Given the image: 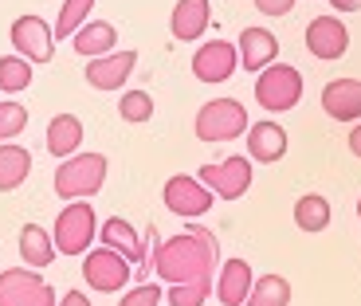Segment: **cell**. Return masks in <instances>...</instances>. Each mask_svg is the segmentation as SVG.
Listing matches in <instances>:
<instances>
[{
	"label": "cell",
	"mask_w": 361,
	"mask_h": 306,
	"mask_svg": "<svg viewBox=\"0 0 361 306\" xmlns=\"http://www.w3.org/2000/svg\"><path fill=\"white\" fill-rule=\"evenodd\" d=\"M216 263H220V240L200 224H189V232L161 240L154 252V271L165 283H212Z\"/></svg>",
	"instance_id": "6da1fadb"
},
{
	"label": "cell",
	"mask_w": 361,
	"mask_h": 306,
	"mask_svg": "<svg viewBox=\"0 0 361 306\" xmlns=\"http://www.w3.org/2000/svg\"><path fill=\"white\" fill-rule=\"evenodd\" d=\"M102 185H106V157H102V153H79V157L71 153V157L55 169V192L63 200L99 197Z\"/></svg>",
	"instance_id": "7a4b0ae2"
},
{
	"label": "cell",
	"mask_w": 361,
	"mask_h": 306,
	"mask_svg": "<svg viewBox=\"0 0 361 306\" xmlns=\"http://www.w3.org/2000/svg\"><path fill=\"white\" fill-rule=\"evenodd\" d=\"M192 130H197L200 142H235V137L247 134V110L235 99H212L197 110Z\"/></svg>",
	"instance_id": "3957f363"
},
{
	"label": "cell",
	"mask_w": 361,
	"mask_h": 306,
	"mask_svg": "<svg viewBox=\"0 0 361 306\" xmlns=\"http://www.w3.org/2000/svg\"><path fill=\"white\" fill-rule=\"evenodd\" d=\"M302 99V75L290 63H267L255 79V102L271 114H283V110H295Z\"/></svg>",
	"instance_id": "277c9868"
},
{
	"label": "cell",
	"mask_w": 361,
	"mask_h": 306,
	"mask_svg": "<svg viewBox=\"0 0 361 306\" xmlns=\"http://www.w3.org/2000/svg\"><path fill=\"white\" fill-rule=\"evenodd\" d=\"M94 208L87 204V200H71V204L55 216V252H63V255H82L90 252V243H94Z\"/></svg>",
	"instance_id": "5b68a950"
},
{
	"label": "cell",
	"mask_w": 361,
	"mask_h": 306,
	"mask_svg": "<svg viewBox=\"0 0 361 306\" xmlns=\"http://www.w3.org/2000/svg\"><path fill=\"white\" fill-rule=\"evenodd\" d=\"M82 279H87L94 290L110 295V290H122L130 279H134V263L102 243V247H94V252H82Z\"/></svg>",
	"instance_id": "8992f818"
},
{
	"label": "cell",
	"mask_w": 361,
	"mask_h": 306,
	"mask_svg": "<svg viewBox=\"0 0 361 306\" xmlns=\"http://www.w3.org/2000/svg\"><path fill=\"white\" fill-rule=\"evenodd\" d=\"M0 306H55V290L36 267H8L0 271Z\"/></svg>",
	"instance_id": "52a82bcc"
},
{
	"label": "cell",
	"mask_w": 361,
	"mask_h": 306,
	"mask_svg": "<svg viewBox=\"0 0 361 306\" xmlns=\"http://www.w3.org/2000/svg\"><path fill=\"white\" fill-rule=\"evenodd\" d=\"M161 200H165V208H169L173 216H180V220H197V216H204L208 208H212V189H208L200 177H189V173H177V177H169L165 180V189H161Z\"/></svg>",
	"instance_id": "ba28073f"
},
{
	"label": "cell",
	"mask_w": 361,
	"mask_h": 306,
	"mask_svg": "<svg viewBox=\"0 0 361 306\" xmlns=\"http://www.w3.org/2000/svg\"><path fill=\"white\" fill-rule=\"evenodd\" d=\"M197 177L212 189V197L240 200L247 189H252V157L244 153V157H224L220 165H200Z\"/></svg>",
	"instance_id": "9c48e42d"
},
{
	"label": "cell",
	"mask_w": 361,
	"mask_h": 306,
	"mask_svg": "<svg viewBox=\"0 0 361 306\" xmlns=\"http://www.w3.org/2000/svg\"><path fill=\"white\" fill-rule=\"evenodd\" d=\"M12 47H16V55H24L27 63H47L55 51V32L47 27L44 16H20L12 20Z\"/></svg>",
	"instance_id": "30bf717a"
},
{
	"label": "cell",
	"mask_w": 361,
	"mask_h": 306,
	"mask_svg": "<svg viewBox=\"0 0 361 306\" xmlns=\"http://www.w3.org/2000/svg\"><path fill=\"white\" fill-rule=\"evenodd\" d=\"M307 51L322 63H334L350 51V27L338 16H314L307 24Z\"/></svg>",
	"instance_id": "8fae6325"
},
{
	"label": "cell",
	"mask_w": 361,
	"mask_h": 306,
	"mask_svg": "<svg viewBox=\"0 0 361 306\" xmlns=\"http://www.w3.org/2000/svg\"><path fill=\"white\" fill-rule=\"evenodd\" d=\"M235 67H240V51L228 39H208L192 55V75L200 82H228L235 75Z\"/></svg>",
	"instance_id": "7c38bea8"
},
{
	"label": "cell",
	"mask_w": 361,
	"mask_h": 306,
	"mask_svg": "<svg viewBox=\"0 0 361 306\" xmlns=\"http://www.w3.org/2000/svg\"><path fill=\"white\" fill-rule=\"evenodd\" d=\"M134 67H137V51H106V55H99V59H90L87 63V82L94 90H122L126 87V79L134 75Z\"/></svg>",
	"instance_id": "4fadbf2b"
},
{
	"label": "cell",
	"mask_w": 361,
	"mask_h": 306,
	"mask_svg": "<svg viewBox=\"0 0 361 306\" xmlns=\"http://www.w3.org/2000/svg\"><path fill=\"white\" fill-rule=\"evenodd\" d=\"M247 157L259 165H275L287 157V130L279 126V122H271V118H263V122H252V130H247Z\"/></svg>",
	"instance_id": "5bb4252c"
},
{
	"label": "cell",
	"mask_w": 361,
	"mask_h": 306,
	"mask_svg": "<svg viewBox=\"0 0 361 306\" xmlns=\"http://www.w3.org/2000/svg\"><path fill=\"white\" fill-rule=\"evenodd\" d=\"M322 110L334 122H361V79H334L322 87Z\"/></svg>",
	"instance_id": "9a60e30c"
},
{
	"label": "cell",
	"mask_w": 361,
	"mask_h": 306,
	"mask_svg": "<svg viewBox=\"0 0 361 306\" xmlns=\"http://www.w3.org/2000/svg\"><path fill=\"white\" fill-rule=\"evenodd\" d=\"M235 51H240V67H244V71H263L267 63H275L279 39H275V32H267V27H244Z\"/></svg>",
	"instance_id": "2e32d148"
},
{
	"label": "cell",
	"mask_w": 361,
	"mask_h": 306,
	"mask_svg": "<svg viewBox=\"0 0 361 306\" xmlns=\"http://www.w3.org/2000/svg\"><path fill=\"white\" fill-rule=\"evenodd\" d=\"M212 24V4L208 0H177V8L169 16V27H173V39L180 44H192L200 39Z\"/></svg>",
	"instance_id": "e0dca14e"
},
{
	"label": "cell",
	"mask_w": 361,
	"mask_h": 306,
	"mask_svg": "<svg viewBox=\"0 0 361 306\" xmlns=\"http://www.w3.org/2000/svg\"><path fill=\"white\" fill-rule=\"evenodd\" d=\"M252 263L247 259H224L220 263V283L212 290H216V298L224 306H244L247 302V295H252Z\"/></svg>",
	"instance_id": "ac0fdd59"
},
{
	"label": "cell",
	"mask_w": 361,
	"mask_h": 306,
	"mask_svg": "<svg viewBox=\"0 0 361 306\" xmlns=\"http://www.w3.org/2000/svg\"><path fill=\"white\" fill-rule=\"evenodd\" d=\"M16 247H20V259H24L27 267H36V271L39 267H51L55 255H59V252H55V240L39 224H24V228H20Z\"/></svg>",
	"instance_id": "d6986e66"
},
{
	"label": "cell",
	"mask_w": 361,
	"mask_h": 306,
	"mask_svg": "<svg viewBox=\"0 0 361 306\" xmlns=\"http://www.w3.org/2000/svg\"><path fill=\"white\" fill-rule=\"evenodd\" d=\"M99 235H102V243L106 247H114L118 255H126L130 263H142V255H145V243H142V235L130 228V220H122V216H110L106 224L99 228Z\"/></svg>",
	"instance_id": "ffe728a7"
},
{
	"label": "cell",
	"mask_w": 361,
	"mask_h": 306,
	"mask_svg": "<svg viewBox=\"0 0 361 306\" xmlns=\"http://www.w3.org/2000/svg\"><path fill=\"white\" fill-rule=\"evenodd\" d=\"M32 173V153L24 145L0 142V192H16Z\"/></svg>",
	"instance_id": "44dd1931"
},
{
	"label": "cell",
	"mask_w": 361,
	"mask_h": 306,
	"mask_svg": "<svg viewBox=\"0 0 361 306\" xmlns=\"http://www.w3.org/2000/svg\"><path fill=\"white\" fill-rule=\"evenodd\" d=\"M114 39H118L114 24H106V20H87L71 36V47L79 55H87V59H99V55H106L114 47Z\"/></svg>",
	"instance_id": "7402d4cb"
},
{
	"label": "cell",
	"mask_w": 361,
	"mask_h": 306,
	"mask_svg": "<svg viewBox=\"0 0 361 306\" xmlns=\"http://www.w3.org/2000/svg\"><path fill=\"white\" fill-rule=\"evenodd\" d=\"M82 122L75 114H55L51 126H47V149H51V157H71V153H79L82 145Z\"/></svg>",
	"instance_id": "603a6c76"
},
{
	"label": "cell",
	"mask_w": 361,
	"mask_h": 306,
	"mask_svg": "<svg viewBox=\"0 0 361 306\" xmlns=\"http://www.w3.org/2000/svg\"><path fill=\"white\" fill-rule=\"evenodd\" d=\"M295 224L302 232H326L330 228V200L318 197V192H307V197L295 200Z\"/></svg>",
	"instance_id": "cb8c5ba5"
},
{
	"label": "cell",
	"mask_w": 361,
	"mask_h": 306,
	"mask_svg": "<svg viewBox=\"0 0 361 306\" xmlns=\"http://www.w3.org/2000/svg\"><path fill=\"white\" fill-rule=\"evenodd\" d=\"M290 302V283L283 275H259L252 283V295L244 306H287Z\"/></svg>",
	"instance_id": "d4e9b609"
},
{
	"label": "cell",
	"mask_w": 361,
	"mask_h": 306,
	"mask_svg": "<svg viewBox=\"0 0 361 306\" xmlns=\"http://www.w3.org/2000/svg\"><path fill=\"white\" fill-rule=\"evenodd\" d=\"M32 87V63L24 55H0V94H20Z\"/></svg>",
	"instance_id": "484cf974"
},
{
	"label": "cell",
	"mask_w": 361,
	"mask_h": 306,
	"mask_svg": "<svg viewBox=\"0 0 361 306\" xmlns=\"http://www.w3.org/2000/svg\"><path fill=\"white\" fill-rule=\"evenodd\" d=\"M118 114H122V122H130V126H145V122L154 118V94H149V90H126V94L118 99Z\"/></svg>",
	"instance_id": "4316f807"
},
{
	"label": "cell",
	"mask_w": 361,
	"mask_h": 306,
	"mask_svg": "<svg viewBox=\"0 0 361 306\" xmlns=\"http://www.w3.org/2000/svg\"><path fill=\"white\" fill-rule=\"evenodd\" d=\"M90 8H94V0H63V8H59V20H55V39H63V36H75L82 24H87Z\"/></svg>",
	"instance_id": "83f0119b"
},
{
	"label": "cell",
	"mask_w": 361,
	"mask_h": 306,
	"mask_svg": "<svg viewBox=\"0 0 361 306\" xmlns=\"http://www.w3.org/2000/svg\"><path fill=\"white\" fill-rule=\"evenodd\" d=\"M27 126V106L24 102H0V142H12V137H20Z\"/></svg>",
	"instance_id": "f1b7e54d"
},
{
	"label": "cell",
	"mask_w": 361,
	"mask_h": 306,
	"mask_svg": "<svg viewBox=\"0 0 361 306\" xmlns=\"http://www.w3.org/2000/svg\"><path fill=\"white\" fill-rule=\"evenodd\" d=\"M212 295V283H173L169 287V306H204V298Z\"/></svg>",
	"instance_id": "f546056e"
},
{
	"label": "cell",
	"mask_w": 361,
	"mask_h": 306,
	"mask_svg": "<svg viewBox=\"0 0 361 306\" xmlns=\"http://www.w3.org/2000/svg\"><path fill=\"white\" fill-rule=\"evenodd\" d=\"M161 302V287L157 283H137L134 290H126V298L118 306H157Z\"/></svg>",
	"instance_id": "4dcf8cb0"
},
{
	"label": "cell",
	"mask_w": 361,
	"mask_h": 306,
	"mask_svg": "<svg viewBox=\"0 0 361 306\" xmlns=\"http://www.w3.org/2000/svg\"><path fill=\"white\" fill-rule=\"evenodd\" d=\"M255 8H259L263 16H287V12L295 8V0H255Z\"/></svg>",
	"instance_id": "1f68e13d"
},
{
	"label": "cell",
	"mask_w": 361,
	"mask_h": 306,
	"mask_svg": "<svg viewBox=\"0 0 361 306\" xmlns=\"http://www.w3.org/2000/svg\"><path fill=\"white\" fill-rule=\"evenodd\" d=\"M55 306H90V298L82 295V290H67L63 302H55Z\"/></svg>",
	"instance_id": "d6a6232c"
},
{
	"label": "cell",
	"mask_w": 361,
	"mask_h": 306,
	"mask_svg": "<svg viewBox=\"0 0 361 306\" xmlns=\"http://www.w3.org/2000/svg\"><path fill=\"white\" fill-rule=\"evenodd\" d=\"M350 153H353V157H357V161H361V122H357V126L350 130Z\"/></svg>",
	"instance_id": "836d02e7"
},
{
	"label": "cell",
	"mask_w": 361,
	"mask_h": 306,
	"mask_svg": "<svg viewBox=\"0 0 361 306\" xmlns=\"http://www.w3.org/2000/svg\"><path fill=\"white\" fill-rule=\"evenodd\" d=\"M334 12H361V0H330Z\"/></svg>",
	"instance_id": "e575fe53"
},
{
	"label": "cell",
	"mask_w": 361,
	"mask_h": 306,
	"mask_svg": "<svg viewBox=\"0 0 361 306\" xmlns=\"http://www.w3.org/2000/svg\"><path fill=\"white\" fill-rule=\"evenodd\" d=\"M357 220H361V197H357Z\"/></svg>",
	"instance_id": "d590c367"
}]
</instances>
